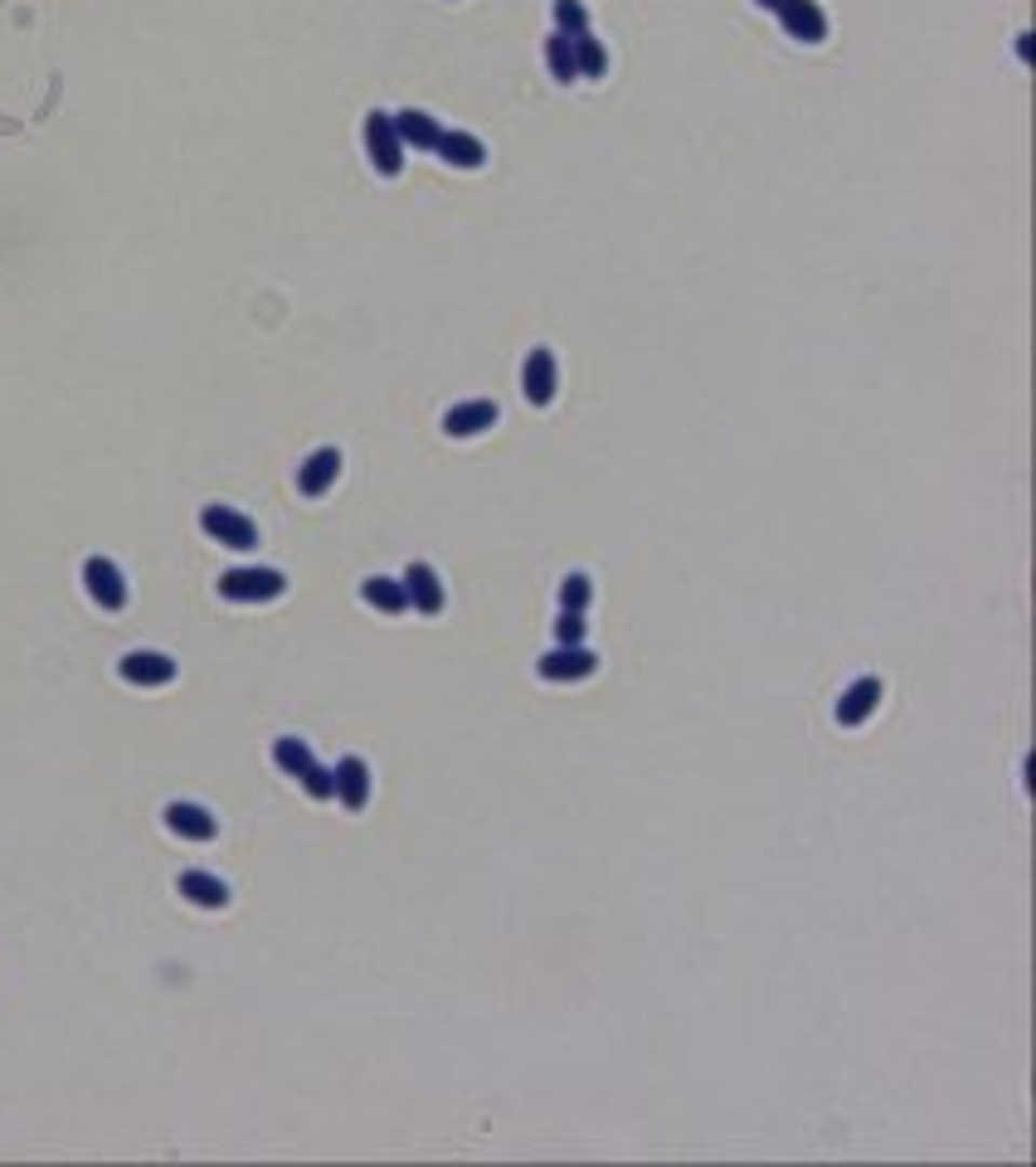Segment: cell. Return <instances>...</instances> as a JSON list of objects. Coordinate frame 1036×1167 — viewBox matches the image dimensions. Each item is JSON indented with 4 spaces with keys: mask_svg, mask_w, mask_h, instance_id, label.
Listing matches in <instances>:
<instances>
[{
    "mask_svg": "<svg viewBox=\"0 0 1036 1167\" xmlns=\"http://www.w3.org/2000/svg\"><path fill=\"white\" fill-rule=\"evenodd\" d=\"M200 531L210 540L229 545V550H258V525L244 511H234V506H205L200 511Z\"/></svg>",
    "mask_w": 1036,
    "mask_h": 1167,
    "instance_id": "1",
    "label": "cell"
},
{
    "mask_svg": "<svg viewBox=\"0 0 1036 1167\" xmlns=\"http://www.w3.org/2000/svg\"><path fill=\"white\" fill-rule=\"evenodd\" d=\"M287 589V579L278 569H229L219 574V599L229 603H268Z\"/></svg>",
    "mask_w": 1036,
    "mask_h": 1167,
    "instance_id": "2",
    "label": "cell"
},
{
    "mask_svg": "<svg viewBox=\"0 0 1036 1167\" xmlns=\"http://www.w3.org/2000/svg\"><path fill=\"white\" fill-rule=\"evenodd\" d=\"M365 151H371V165L380 175L404 171V142H400V132H394L390 112H365Z\"/></svg>",
    "mask_w": 1036,
    "mask_h": 1167,
    "instance_id": "3",
    "label": "cell"
},
{
    "mask_svg": "<svg viewBox=\"0 0 1036 1167\" xmlns=\"http://www.w3.org/2000/svg\"><path fill=\"white\" fill-rule=\"evenodd\" d=\"M83 584H89V599L98 603V608H108V613L127 608V579H122V569L108 560V554H89V564H83Z\"/></svg>",
    "mask_w": 1036,
    "mask_h": 1167,
    "instance_id": "4",
    "label": "cell"
},
{
    "mask_svg": "<svg viewBox=\"0 0 1036 1167\" xmlns=\"http://www.w3.org/2000/svg\"><path fill=\"white\" fill-rule=\"evenodd\" d=\"M555 389H560L555 350H550V346H536V350L526 356V365H521V394H526V404L546 408L550 399H555Z\"/></svg>",
    "mask_w": 1036,
    "mask_h": 1167,
    "instance_id": "5",
    "label": "cell"
},
{
    "mask_svg": "<svg viewBox=\"0 0 1036 1167\" xmlns=\"http://www.w3.org/2000/svg\"><path fill=\"white\" fill-rule=\"evenodd\" d=\"M779 25H783V35L803 39V44H822V39H828V15H822L818 0H783Z\"/></svg>",
    "mask_w": 1036,
    "mask_h": 1167,
    "instance_id": "6",
    "label": "cell"
},
{
    "mask_svg": "<svg viewBox=\"0 0 1036 1167\" xmlns=\"http://www.w3.org/2000/svg\"><path fill=\"white\" fill-rule=\"evenodd\" d=\"M594 667H598V657L584 647V642H575V647H555V652L540 657V676L546 681H584V676H594Z\"/></svg>",
    "mask_w": 1036,
    "mask_h": 1167,
    "instance_id": "7",
    "label": "cell"
},
{
    "mask_svg": "<svg viewBox=\"0 0 1036 1167\" xmlns=\"http://www.w3.org/2000/svg\"><path fill=\"white\" fill-rule=\"evenodd\" d=\"M118 671L132 686H166V681H176V661L166 652H127L118 661Z\"/></svg>",
    "mask_w": 1036,
    "mask_h": 1167,
    "instance_id": "8",
    "label": "cell"
},
{
    "mask_svg": "<svg viewBox=\"0 0 1036 1167\" xmlns=\"http://www.w3.org/2000/svg\"><path fill=\"white\" fill-rule=\"evenodd\" d=\"M876 706H880V676H861V681H851L847 690H842V700H837V725H866L871 715H876Z\"/></svg>",
    "mask_w": 1036,
    "mask_h": 1167,
    "instance_id": "9",
    "label": "cell"
},
{
    "mask_svg": "<svg viewBox=\"0 0 1036 1167\" xmlns=\"http://www.w3.org/2000/svg\"><path fill=\"white\" fill-rule=\"evenodd\" d=\"M497 424V404L492 399H468V404H453L443 414V433L448 438H477Z\"/></svg>",
    "mask_w": 1036,
    "mask_h": 1167,
    "instance_id": "10",
    "label": "cell"
},
{
    "mask_svg": "<svg viewBox=\"0 0 1036 1167\" xmlns=\"http://www.w3.org/2000/svg\"><path fill=\"white\" fill-rule=\"evenodd\" d=\"M332 774H336V797H341L351 813H361V807L371 803V764H365L361 754H346Z\"/></svg>",
    "mask_w": 1036,
    "mask_h": 1167,
    "instance_id": "11",
    "label": "cell"
},
{
    "mask_svg": "<svg viewBox=\"0 0 1036 1167\" xmlns=\"http://www.w3.org/2000/svg\"><path fill=\"white\" fill-rule=\"evenodd\" d=\"M404 593H409V608H419V613H443V584H439V569H433V564H409V569H404Z\"/></svg>",
    "mask_w": 1036,
    "mask_h": 1167,
    "instance_id": "12",
    "label": "cell"
},
{
    "mask_svg": "<svg viewBox=\"0 0 1036 1167\" xmlns=\"http://www.w3.org/2000/svg\"><path fill=\"white\" fill-rule=\"evenodd\" d=\"M336 477H341V453L336 447H317L302 462V472H297V486H302V496H326L336 486Z\"/></svg>",
    "mask_w": 1036,
    "mask_h": 1167,
    "instance_id": "13",
    "label": "cell"
},
{
    "mask_svg": "<svg viewBox=\"0 0 1036 1167\" xmlns=\"http://www.w3.org/2000/svg\"><path fill=\"white\" fill-rule=\"evenodd\" d=\"M166 827L176 836H186V842H215V832H219V822L210 817V807H200V803H171L166 807Z\"/></svg>",
    "mask_w": 1036,
    "mask_h": 1167,
    "instance_id": "14",
    "label": "cell"
},
{
    "mask_svg": "<svg viewBox=\"0 0 1036 1167\" xmlns=\"http://www.w3.org/2000/svg\"><path fill=\"white\" fill-rule=\"evenodd\" d=\"M390 122H394V132H400V142L414 146V151H433V146H439V136H443V126L433 122L429 112H419V107L390 112Z\"/></svg>",
    "mask_w": 1036,
    "mask_h": 1167,
    "instance_id": "15",
    "label": "cell"
},
{
    "mask_svg": "<svg viewBox=\"0 0 1036 1167\" xmlns=\"http://www.w3.org/2000/svg\"><path fill=\"white\" fill-rule=\"evenodd\" d=\"M176 890L186 895L190 904H200V910H225L229 904V885L219 881V875H210V871H180Z\"/></svg>",
    "mask_w": 1036,
    "mask_h": 1167,
    "instance_id": "16",
    "label": "cell"
},
{
    "mask_svg": "<svg viewBox=\"0 0 1036 1167\" xmlns=\"http://www.w3.org/2000/svg\"><path fill=\"white\" fill-rule=\"evenodd\" d=\"M433 151H439L448 165H458V171H477V165L487 161V146H482L472 132H443Z\"/></svg>",
    "mask_w": 1036,
    "mask_h": 1167,
    "instance_id": "17",
    "label": "cell"
},
{
    "mask_svg": "<svg viewBox=\"0 0 1036 1167\" xmlns=\"http://www.w3.org/2000/svg\"><path fill=\"white\" fill-rule=\"evenodd\" d=\"M361 599L371 603V608H380V613H404V608H409V593H404V584L390 579V574H375V579H365L361 584Z\"/></svg>",
    "mask_w": 1036,
    "mask_h": 1167,
    "instance_id": "18",
    "label": "cell"
},
{
    "mask_svg": "<svg viewBox=\"0 0 1036 1167\" xmlns=\"http://www.w3.org/2000/svg\"><path fill=\"white\" fill-rule=\"evenodd\" d=\"M569 49H575V68H579V78H604V68H608V54H604V44H598L594 35H569Z\"/></svg>",
    "mask_w": 1036,
    "mask_h": 1167,
    "instance_id": "19",
    "label": "cell"
},
{
    "mask_svg": "<svg viewBox=\"0 0 1036 1167\" xmlns=\"http://www.w3.org/2000/svg\"><path fill=\"white\" fill-rule=\"evenodd\" d=\"M546 68H550V78L555 83H575L579 78V68H575V49H569V35H550L546 39Z\"/></svg>",
    "mask_w": 1036,
    "mask_h": 1167,
    "instance_id": "20",
    "label": "cell"
},
{
    "mask_svg": "<svg viewBox=\"0 0 1036 1167\" xmlns=\"http://www.w3.org/2000/svg\"><path fill=\"white\" fill-rule=\"evenodd\" d=\"M273 764L283 768V774H293V778H302V768L312 764V749H307V739H297V735H283L273 745Z\"/></svg>",
    "mask_w": 1036,
    "mask_h": 1167,
    "instance_id": "21",
    "label": "cell"
},
{
    "mask_svg": "<svg viewBox=\"0 0 1036 1167\" xmlns=\"http://www.w3.org/2000/svg\"><path fill=\"white\" fill-rule=\"evenodd\" d=\"M589 599H594V584H589L584 574H565V579H560V608L565 613H584Z\"/></svg>",
    "mask_w": 1036,
    "mask_h": 1167,
    "instance_id": "22",
    "label": "cell"
},
{
    "mask_svg": "<svg viewBox=\"0 0 1036 1167\" xmlns=\"http://www.w3.org/2000/svg\"><path fill=\"white\" fill-rule=\"evenodd\" d=\"M555 29H560V35H584V29H589L584 0H555Z\"/></svg>",
    "mask_w": 1036,
    "mask_h": 1167,
    "instance_id": "23",
    "label": "cell"
},
{
    "mask_svg": "<svg viewBox=\"0 0 1036 1167\" xmlns=\"http://www.w3.org/2000/svg\"><path fill=\"white\" fill-rule=\"evenodd\" d=\"M302 788H307L312 797H322V803H326V797H336V774H332V768H322V764L312 759V764L302 768Z\"/></svg>",
    "mask_w": 1036,
    "mask_h": 1167,
    "instance_id": "24",
    "label": "cell"
},
{
    "mask_svg": "<svg viewBox=\"0 0 1036 1167\" xmlns=\"http://www.w3.org/2000/svg\"><path fill=\"white\" fill-rule=\"evenodd\" d=\"M584 632H589L584 613H565V608H560V618H555V642H560V647H575V642H584Z\"/></svg>",
    "mask_w": 1036,
    "mask_h": 1167,
    "instance_id": "25",
    "label": "cell"
},
{
    "mask_svg": "<svg viewBox=\"0 0 1036 1167\" xmlns=\"http://www.w3.org/2000/svg\"><path fill=\"white\" fill-rule=\"evenodd\" d=\"M754 5H764V10H779V5H783V0H754Z\"/></svg>",
    "mask_w": 1036,
    "mask_h": 1167,
    "instance_id": "26",
    "label": "cell"
}]
</instances>
